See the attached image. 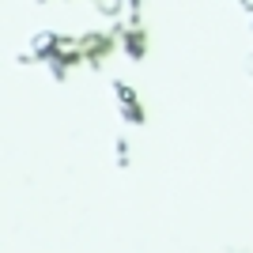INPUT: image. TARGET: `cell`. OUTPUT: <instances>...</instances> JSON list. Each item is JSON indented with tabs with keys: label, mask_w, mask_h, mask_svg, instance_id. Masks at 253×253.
I'll use <instances>...</instances> for the list:
<instances>
[{
	"label": "cell",
	"mask_w": 253,
	"mask_h": 253,
	"mask_svg": "<svg viewBox=\"0 0 253 253\" xmlns=\"http://www.w3.org/2000/svg\"><path fill=\"white\" fill-rule=\"evenodd\" d=\"M117 38H121V57L125 61H144L148 57V27H121L117 23Z\"/></svg>",
	"instance_id": "cell-2"
},
{
	"label": "cell",
	"mask_w": 253,
	"mask_h": 253,
	"mask_svg": "<svg viewBox=\"0 0 253 253\" xmlns=\"http://www.w3.org/2000/svg\"><path fill=\"white\" fill-rule=\"evenodd\" d=\"M114 98H117L121 117H125L128 125H140V121H144V102H140L136 87L128 84V80H114Z\"/></svg>",
	"instance_id": "cell-1"
}]
</instances>
